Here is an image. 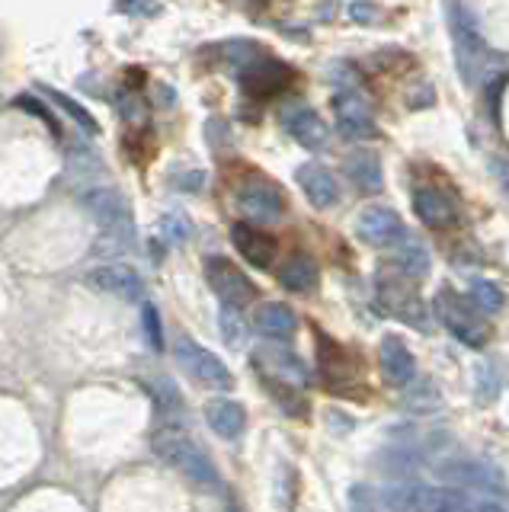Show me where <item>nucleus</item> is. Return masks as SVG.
Returning a JSON list of instances; mask_svg holds the SVG:
<instances>
[{"mask_svg":"<svg viewBox=\"0 0 509 512\" xmlns=\"http://www.w3.org/2000/svg\"><path fill=\"white\" fill-rule=\"evenodd\" d=\"M333 112H337V128L346 135V138H372L375 135V119L369 106H365L362 96L356 93H337L333 96Z\"/></svg>","mask_w":509,"mask_h":512,"instance_id":"10","label":"nucleus"},{"mask_svg":"<svg viewBox=\"0 0 509 512\" xmlns=\"http://www.w3.org/2000/svg\"><path fill=\"white\" fill-rule=\"evenodd\" d=\"M84 208L93 215V221L100 224L103 231L116 234L119 240H132L135 237V218L129 212V205L119 196L116 189H90L84 196Z\"/></svg>","mask_w":509,"mask_h":512,"instance_id":"6","label":"nucleus"},{"mask_svg":"<svg viewBox=\"0 0 509 512\" xmlns=\"http://www.w3.org/2000/svg\"><path fill=\"white\" fill-rule=\"evenodd\" d=\"M45 93H49L52 96V100L61 106V109H65L68 112V116H74L77 122H81L84 125V132H97V122H93V116H90V112L81 106V103H74L71 100V96H65V93H58L55 87H45Z\"/></svg>","mask_w":509,"mask_h":512,"instance_id":"26","label":"nucleus"},{"mask_svg":"<svg viewBox=\"0 0 509 512\" xmlns=\"http://www.w3.org/2000/svg\"><path fill=\"white\" fill-rule=\"evenodd\" d=\"M151 448H154V455L167 464V468L183 474L193 487H199V490H218L221 477L215 471V464L205 458V452L186 436V432L170 429V426L157 429L154 436H151Z\"/></svg>","mask_w":509,"mask_h":512,"instance_id":"1","label":"nucleus"},{"mask_svg":"<svg viewBox=\"0 0 509 512\" xmlns=\"http://www.w3.org/2000/svg\"><path fill=\"white\" fill-rule=\"evenodd\" d=\"M356 237L369 247H394L397 240H404V221L394 208L372 205V208H365V212H359Z\"/></svg>","mask_w":509,"mask_h":512,"instance_id":"7","label":"nucleus"},{"mask_svg":"<svg viewBox=\"0 0 509 512\" xmlns=\"http://www.w3.org/2000/svg\"><path fill=\"white\" fill-rule=\"evenodd\" d=\"M346 176L353 180L362 192H378L385 186V170L375 151H356L346 160Z\"/></svg>","mask_w":509,"mask_h":512,"instance_id":"20","label":"nucleus"},{"mask_svg":"<svg viewBox=\"0 0 509 512\" xmlns=\"http://www.w3.org/2000/svg\"><path fill=\"white\" fill-rule=\"evenodd\" d=\"M346 13H349V20L353 23H359V26H369V23H375V4H369V0H353V4L346 7Z\"/></svg>","mask_w":509,"mask_h":512,"instance_id":"28","label":"nucleus"},{"mask_svg":"<svg viewBox=\"0 0 509 512\" xmlns=\"http://www.w3.org/2000/svg\"><path fill=\"white\" fill-rule=\"evenodd\" d=\"M253 324H257V330L263 336H269V340H292L295 330H298V317L295 311L289 308V304H279V301H269V304H260L257 314H253Z\"/></svg>","mask_w":509,"mask_h":512,"instance_id":"15","label":"nucleus"},{"mask_svg":"<svg viewBox=\"0 0 509 512\" xmlns=\"http://www.w3.org/2000/svg\"><path fill=\"white\" fill-rule=\"evenodd\" d=\"M413 208H417V218L429 228H445V224H452L455 218V205L449 202V196L439 189H417V196H413Z\"/></svg>","mask_w":509,"mask_h":512,"instance_id":"18","label":"nucleus"},{"mask_svg":"<svg viewBox=\"0 0 509 512\" xmlns=\"http://www.w3.org/2000/svg\"><path fill=\"white\" fill-rule=\"evenodd\" d=\"M471 301H474L481 311L497 314V311H503L506 295L500 292V285H493L490 279H474V282H471Z\"/></svg>","mask_w":509,"mask_h":512,"instance_id":"24","label":"nucleus"},{"mask_svg":"<svg viewBox=\"0 0 509 512\" xmlns=\"http://www.w3.org/2000/svg\"><path fill=\"white\" fill-rule=\"evenodd\" d=\"M385 506L394 512H471L468 496L449 487H426V484H401L381 493Z\"/></svg>","mask_w":509,"mask_h":512,"instance_id":"2","label":"nucleus"},{"mask_svg":"<svg viewBox=\"0 0 509 512\" xmlns=\"http://www.w3.org/2000/svg\"><path fill=\"white\" fill-rule=\"evenodd\" d=\"M477 512H506V509H503L500 503H484V506L477 509Z\"/></svg>","mask_w":509,"mask_h":512,"instance_id":"31","label":"nucleus"},{"mask_svg":"<svg viewBox=\"0 0 509 512\" xmlns=\"http://www.w3.org/2000/svg\"><path fill=\"white\" fill-rule=\"evenodd\" d=\"M490 170H493V176H497V180H500V186L509 192V160L493 157V160H490Z\"/></svg>","mask_w":509,"mask_h":512,"instance_id":"29","label":"nucleus"},{"mask_svg":"<svg viewBox=\"0 0 509 512\" xmlns=\"http://www.w3.org/2000/svg\"><path fill=\"white\" fill-rule=\"evenodd\" d=\"M397 260H401V266H404V272L407 276H426L429 272V253H426V247L420 244L417 237H407L404 244H401V250H397Z\"/></svg>","mask_w":509,"mask_h":512,"instance_id":"23","label":"nucleus"},{"mask_svg":"<svg viewBox=\"0 0 509 512\" xmlns=\"http://www.w3.org/2000/svg\"><path fill=\"white\" fill-rule=\"evenodd\" d=\"M177 362L183 365V372L205 384V388H218V391H228L234 378L228 372V365L221 362L215 352H209L205 346H199L196 340H189V336H180L177 340Z\"/></svg>","mask_w":509,"mask_h":512,"instance_id":"4","label":"nucleus"},{"mask_svg":"<svg viewBox=\"0 0 509 512\" xmlns=\"http://www.w3.org/2000/svg\"><path fill=\"white\" fill-rule=\"evenodd\" d=\"M141 324H145V336L154 349H164V333H161V314H157L154 304L141 308Z\"/></svg>","mask_w":509,"mask_h":512,"instance_id":"27","label":"nucleus"},{"mask_svg":"<svg viewBox=\"0 0 509 512\" xmlns=\"http://www.w3.org/2000/svg\"><path fill=\"white\" fill-rule=\"evenodd\" d=\"M148 394H151L154 407H157V413L164 416V420H177V416H183L186 400H183L180 388L170 378H151L148 381Z\"/></svg>","mask_w":509,"mask_h":512,"instance_id":"22","label":"nucleus"},{"mask_svg":"<svg viewBox=\"0 0 509 512\" xmlns=\"http://www.w3.org/2000/svg\"><path fill=\"white\" fill-rule=\"evenodd\" d=\"M381 375H385V381L394 384V388H404V384H410L413 375H417V362H413L410 349L397 340V336H388V340L381 343Z\"/></svg>","mask_w":509,"mask_h":512,"instance_id":"14","label":"nucleus"},{"mask_svg":"<svg viewBox=\"0 0 509 512\" xmlns=\"http://www.w3.org/2000/svg\"><path fill=\"white\" fill-rule=\"evenodd\" d=\"M298 186L311 199L314 208H330V205H337V199H340L337 180H333L330 170H324V167H301L298 170Z\"/></svg>","mask_w":509,"mask_h":512,"instance_id":"17","label":"nucleus"},{"mask_svg":"<svg viewBox=\"0 0 509 512\" xmlns=\"http://www.w3.org/2000/svg\"><path fill=\"white\" fill-rule=\"evenodd\" d=\"M449 13H452V36H455L458 71L471 84V80H477V74H481L484 64H487V42L481 36V29H477V23L471 20L468 7L452 4Z\"/></svg>","mask_w":509,"mask_h":512,"instance_id":"3","label":"nucleus"},{"mask_svg":"<svg viewBox=\"0 0 509 512\" xmlns=\"http://www.w3.org/2000/svg\"><path fill=\"white\" fill-rule=\"evenodd\" d=\"M87 285H93L97 292H106L119 301H141L145 298V282L132 269V266H122V263H106L87 272Z\"/></svg>","mask_w":509,"mask_h":512,"instance_id":"8","label":"nucleus"},{"mask_svg":"<svg viewBox=\"0 0 509 512\" xmlns=\"http://www.w3.org/2000/svg\"><path fill=\"white\" fill-rule=\"evenodd\" d=\"M436 308H439L442 324L449 327L461 343H468V346H484V340H487L484 324H481V320H477L455 295H442V298L436 301Z\"/></svg>","mask_w":509,"mask_h":512,"instance_id":"11","label":"nucleus"},{"mask_svg":"<svg viewBox=\"0 0 509 512\" xmlns=\"http://www.w3.org/2000/svg\"><path fill=\"white\" fill-rule=\"evenodd\" d=\"M285 128H289V135L308 151H317L327 144V125L314 109H305V106L292 109L289 116H285Z\"/></svg>","mask_w":509,"mask_h":512,"instance_id":"16","label":"nucleus"},{"mask_svg":"<svg viewBox=\"0 0 509 512\" xmlns=\"http://www.w3.org/2000/svg\"><path fill=\"white\" fill-rule=\"evenodd\" d=\"M285 84H289V68L279 64V61H263V64H253V68L244 71V87L253 96L279 93Z\"/></svg>","mask_w":509,"mask_h":512,"instance_id":"19","label":"nucleus"},{"mask_svg":"<svg viewBox=\"0 0 509 512\" xmlns=\"http://www.w3.org/2000/svg\"><path fill=\"white\" fill-rule=\"evenodd\" d=\"M231 244L250 266H257V269L273 266L276 253H279L276 237L266 234L263 228H253V224H247V221H237L231 228Z\"/></svg>","mask_w":509,"mask_h":512,"instance_id":"9","label":"nucleus"},{"mask_svg":"<svg viewBox=\"0 0 509 512\" xmlns=\"http://www.w3.org/2000/svg\"><path fill=\"white\" fill-rule=\"evenodd\" d=\"M205 423H209L212 432H218L221 439H237L247 426V410L237 404V400L215 397L205 404Z\"/></svg>","mask_w":509,"mask_h":512,"instance_id":"13","label":"nucleus"},{"mask_svg":"<svg viewBox=\"0 0 509 512\" xmlns=\"http://www.w3.org/2000/svg\"><path fill=\"white\" fill-rule=\"evenodd\" d=\"M314 282H317V266L305 253H295L279 269V285L289 288V292H308V288H314Z\"/></svg>","mask_w":509,"mask_h":512,"instance_id":"21","label":"nucleus"},{"mask_svg":"<svg viewBox=\"0 0 509 512\" xmlns=\"http://www.w3.org/2000/svg\"><path fill=\"white\" fill-rule=\"evenodd\" d=\"M241 212L253 221H260V224H273L282 218V208H285V199H282V192L276 186H269L263 180L257 183H250L241 189Z\"/></svg>","mask_w":509,"mask_h":512,"instance_id":"12","label":"nucleus"},{"mask_svg":"<svg viewBox=\"0 0 509 512\" xmlns=\"http://www.w3.org/2000/svg\"><path fill=\"white\" fill-rule=\"evenodd\" d=\"M205 279H209L212 292L225 301V308L241 311L244 304L257 301V288H253V282L231 260H225V256H212V260L205 263Z\"/></svg>","mask_w":509,"mask_h":512,"instance_id":"5","label":"nucleus"},{"mask_svg":"<svg viewBox=\"0 0 509 512\" xmlns=\"http://www.w3.org/2000/svg\"><path fill=\"white\" fill-rule=\"evenodd\" d=\"M119 10H122V13H138V16H154V13H161V7H157V4H122Z\"/></svg>","mask_w":509,"mask_h":512,"instance_id":"30","label":"nucleus"},{"mask_svg":"<svg viewBox=\"0 0 509 512\" xmlns=\"http://www.w3.org/2000/svg\"><path fill=\"white\" fill-rule=\"evenodd\" d=\"M221 333H225V343H228V346H241V343H244L247 324H244L241 311H234V308H221Z\"/></svg>","mask_w":509,"mask_h":512,"instance_id":"25","label":"nucleus"}]
</instances>
